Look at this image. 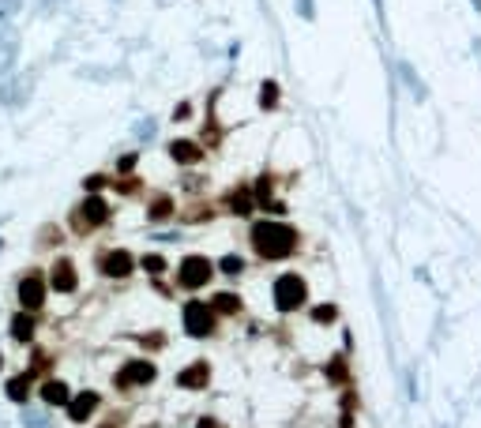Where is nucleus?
Masks as SVG:
<instances>
[{
    "instance_id": "1",
    "label": "nucleus",
    "mask_w": 481,
    "mask_h": 428,
    "mask_svg": "<svg viewBox=\"0 0 481 428\" xmlns=\"http://www.w3.org/2000/svg\"><path fill=\"white\" fill-rule=\"evenodd\" d=\"M248 240H252V248H256V256L260 260H286V256H293V248H297V230H293L290 222H278V218H263V222H256L252 225V233H248Z\"/></svg>"
},
{
    "instance_id": "2",
    "label": "nucleus",
    "mask_w": 481,
    "mask_h": 428,
    "mask_svg": "<svg viewBox=\"0 0 481 428\" xmlns=\"http://www.w3.org/2000/svg\"><path fill=\"white\" fill-rule=\"evenodd\" d=\"M110 218H113L110 199H102V196H83V199L72 207L68 225H72L75 237H90V233H98L102 225H110Z\"/></svg>"
},
{
    "instance_id": "3",
    "label": "nucleus",
    "mask_w": 481,
    "mask_h": 428,
    "mask_svg": "<svg viewBox=\"0 0 481 428\" xmlns=\"http://www.w3.org/2000/svg\"><path fill=\"white\" fill-rule=\"evenodd\" d=\"M49 301V282H46V271H38V267H31V271L19 274L16 282V304L23 312H42Z\"/></svg>"
},
{
    "instance_id": "4",
    "label": "nucleus",
    "mask_w": 481,
    "mask_h": 428,
    "mask_svg": "<svg viewBox=\"0 0 481 428\" xmlns=\"http://www.w3.org/2000/svg\"><path fill=\"white\" fill-rule=\"evenodd\" d=\"M181 289H189V293H196V289H207L211 282H215V263H211L207 256H199V252H192V256H184L181 263H177V278H173Z\"/></svg>"
},
{
    "instance_id": "5",
    "label": "nucleus",
    "mask_w": 481,
    "mask_h": 428,
    "mask_svg": "<svg viewBox=\"0 0 481 428\" xmlns=\"http://www.w3.org/2000/svg\"><path fill=\"white\" fill-rule=\"evenodd\" d=\"M271 297H275V309L278 312H297L305 309V301H309V282H305L301 274H278L275 286H271Z\"/></svg>"
},
{
    "instance_id": "6",
    "label": "nucleus",
    "mask_w": 481,
    "mask_h": 428,
    "mask_svg": "<svg viewBox=\"0 0 481 428\" xmlns=\"http://www.w3.org/2000/svg\"><path fill=\"white\" fill-rule=\"evenodd\" d=\"M181 327H184V334L189 338H211L215 334V327H218V316H215V309H211L207 301H184V309H181Z\"/></svg>"
},
{
    "instance_id": "7",
    "label": "nucleus",
    "mask_w": 481,
    "mask_h": 428,
    "mask_svg": "<svg viewBox=\"0 0 481 428\" xmlns=\"http://www.w3.org/2000/svg\"><path fill=\"white\" fill-rule=\"evenodd\" d=\"M154 380H158V368H154L151 357H136V360H128V365H120V368L113 372V387H117V391L147 387V383H154Z\"/></svg>"
},
{
    "instance_id": "8",
    "label": "nucleus",
    "mask_w": 481,
    "mask_h": 428,
    "mask_svg": "<svg viewBox=\"0 0 481 428\" xmlns=\"http://www.w3.org/2000/svg\"><path fill=\"white\" fill-rule=\"evenodd\" d=\"M95 267H98V274H102V278L125 282V278L136 274V256H132L128 248H105V252H98Z\"/></svg>"
},
{
    "instance_id": "9",
    "label": "nucleus",
    "mask_w": 481,
    "mask_h": 428,
    "mask_svg": "<svg viewBox=\"0 0 481 428\" xmlns=\"http://www.w3.org/2000/svg\"><path fill=\"white\" fill-rule=\"evenodd\" d=\"M46 282H49V293H57V297H72L79 289V267L72 256H57L53 267L46 271Z\"/></svg>"
},
{
    "instance_id": "10",
    "label": "nucleus",
    "mask_w": 481,
    "mask_h": 428,
    "mask_svg": "<svg viewBox=\"0 0 481 428\" xmlns=\"http://www.w3.org/2000/svg\"><path fill=\"white\" fill-rule=\"evenodd\" d=\"M8 338L16 342V346H34V338H38V312H23V309L11 312Z\"/></svg>"
},
{
    "instance_id": "11",
    "label": "nucleus",
    "mask_w": 481,
    "mask_h": 428,
    "mask_svg": "<svg viewBox=\"0 0 481 428\" xmlns=\"http://www.w3.org/2000/svg\"><path fill=\"white\" fill-rule=\"evenodd\" d=\"M34 395L42 398V406H49V410H64V406H68V398H72V387L64 383L60 376H42V383L34 387Z\"/></svg>"
},
{
    "instance_id": "12",
    "label": "nucleus",
    "mask_w": 481,
    "mask_h": 428,
    "mask_svg": "<svg viewBox=\"0 0 481 428\" xmlns=\"http://www.w3.org/2000/svg\"><path fill=\"white\" fill-rule=\"evenodd\" d=\"M98 406H102V395H98V391H79V395H72V398H68L64 413H68V421H72V424H87V421L98 413Z\"/></svg>"
},
{
    "instance_id": "13",
    "label": "nucleus",
    "mask_w": 481,
    "mask_h": 428,
    "mask_svg": "<svg viewBox=\"0 0 481 428\" xmlns=\"http://www.w3.org/2000/svg\"><path fill=\"white\" fill-rule=\"evenodd\" d=\"M207 383H211V365H207V360H192L189 368L177 372V387H181V391H204Z\"/></svg>"
},
{
    "instance_id": "14",
    "label": "nucleus",
    "mask_w": 481,
    "mask_h": 428,
    "mask_svg": "<svg viewBox=\"0 0 481 428\" xmlns=\"http://www.w3.org/2000/svg\"><path fill=\"white\" fill-rule=\"evenodd\" d=\"M4 395H8L16 406L31 402V398H34V376H31L26 368H23V372H16V376H8V383H4Z\"/></svg>"
},
{
    "instance_id": "15",
    "label": "nucleus",
    "mask_w": 481,
    "mask_h": 428,
    "mask_svg": "<svg viewBox=\"0 0 481 428\" xmlns=\"http://www.w3.org/2000/svg\"><path fill=\"white\" fill-rule=\"evenodd\" d=\"M169 158L177 166H199V162H204V146L192 143V139H173L169 143Z\"/></svg>"
},
{
    "instance_id": "16",
    "label": "nucleus",
    "mask_w": 481,
    "mask_h": 428,
    "mask_svg": "<svg viewBox=\"0 0 481 428\" xmlns=\"http://www.w3.org/2000/svg\"><path fill=\"white\" fill-rule=\"evenodd\" d=\"M207 304L215 309V316H240V309H245V301H240L233 289H222V293H215V297H211Z\"/></svg>"
},
{
    "instance_id": "17",
    "label": "nucleus",
    "mask_w": 481,
    "mask_h": 428,
    "mask_svg": "<svg viewBox=\"0 0 481 428\" xmlns=\"http://www.w3.org/2000/svg\"><path fill=\"white\" fill-rule=\"evenodd\" d=\"M226 207H230V214H237V218H248V214L256 210V199H252V188H233L230 196H226Z\"/></svg>"
},
{
    "instance_id": "18",
    "label": "nucleus",
    "mask_w": 481,
    "mask_h": 428,
    "mask_svg": "<svg viewBox=\"0 0 481 428\" xmlns=\"http://www.w3.org/2000/svg\"><path fill=\"white\" fill-rule=\"evenodd\" d=\"M173 214H177V203H173L169 196H154L151 203H147V218L151 222H169Z\"/></svg>"
},
{
    "instance_id": "19",
    "label": "nucleus",
    "mask_w": 481,
    "mask_h": 428,
    "mask_svg": "<svg viewBox=\"0 0 481 428\" xmlns=\"http://www.w3.org/2000/svg\"><path fill=\"white\" fill-rule=\"evenodd\" d=\"M271 196H275V177H271V173H263V177L252 184V199H256V207H267V203H271Z\"/></svg>"
},
{
    "instance_id": "20",
    "label": "nucleus",
    "mask_w": 481,
    "mask_h": 428,
    "mask_svg": "<svg viewBox=\"0 0 481 428\" xmlns=\"http://www.w3.org/2000/svg\"><path fill=\"white\" fill-rule=\"evenodd\" d=\"M136 267H143V271L151 274V278H162L169 263H166V256H158V252H147L143 260H136Z\"/></svg>"
},
{
    "instance_id": "21",
    "label": "nucleus",
    "mask_w": 481,
    "mask_h": 428,
    "mask_svg": "<svg viewBox=\"0 0 481 428\" xmlns=\"http://www.w3.org/2000/svg\"><path fill=\"white\" fill-rule=\"evenodd\" d=\"M324 376L331 383H346V380H350V372H346V357H331L324 365Z\"/></svg>"
},
{
    "instance_id": "22",
    "label": "nucleus",
    "mask_w": 481,
    "mask_h": 428,
    "mask_svg": "<svg viewBox=\"0 0 481 428\" xmlns=\"http://www.w3.org/2000/svg\"><path fill=\"white\" fill-rule=\"evenodd\" d=\"M215 271H222L226 278H237L240 271H245V260H240V256H233V252H230V256H222V260L215 263Z\"/></svg>"
},
{
    "instance_id": "23",
    "label": "nucleus",
    "mask_w": 481,
    "mask_h": 428,
    "mask_svg": "<svg viewBox=\"0 0 481 428\" xmlns=\"http://www.w3.org/2000/svg\"><path fill=\"white\" fill-rule=\"evenodd\" d=\"M49 365H53V357H49L46 350H34V360L26 365V372H31V376L38 380V376H46V372H49Z\"/></svg>"
},
{
    "instance_id": "24",
    "label": "nucleus",
    "mask_w": 481,
    "mask_h": 428,
    "mask_svg": "<svg viewBox=\"0 0 481 428\" xmlns=\"http://www.w3.org/2000/svg\"><path fill=\"white\" fill-rule=\"evenodd\" d=\"M105 184H113L105 173H90V177H83V192H87V196H102Z\"/></svg>"
},
{
    "instance_id": "25",
    "label": "nucleus",
    "mask_w": 481,
    "mask_h": 428,
    "mask_svg": "<svg viewBox=\"0 0 481 428\" xmlns=\"http://www.w3.org/2000/svg\"><path fill=\"white\" fill-rule=\"evenodd\" d=\"M260 105H263V109H275V105H278V83L267 79V83L260 87Z\"/></svg>"
},
{
    "instance_id": "26",
    "label": "nucleus",
    "mask_w": 481,
    "mask_h": 428,
    "mask_svg": "<svg viewBox=\"0 0 481 428\" xmlns=\"http://www.w3.org/2000/svg\"><path fill=\"white\" fill-rule=\"evenodd\" d=\"M312 319H316V323H335V319H339V309H335V304H316V309H312Z\"/></svg>"
},
{
    "instance_id": "27",
    "label": "nucleus",
    "mask_w": 481,
    "mask_h": 428,
    "mask_svg": "<svg viewBox=\"0 0 481 428\" xmlns=\"http://www.w3.org/2000/svg\"><path fill=\"white\" fill-rule=\"evenodd\" d=\"M136 342L143 346V350H147V346H151V350H162V346H166V334H162V331H151V334H139Z\"/></svg>"
},
{
    "instance_id": "28",
    "label": "nucleus",
    "mask_w": 481,
    "mask_h": 428,
    "mask_svg": "<svg viewBox=\"0 0 481 428\" xmlns=\"http://www.w3.org/2000/svg\"><path fill=\"white\" fill-rule=\"evenodd\" d=\"M53 240H57V245H60V230H57V225H46V230L42 233H38V245H53Z\"/></svg>"
},
{
    "instance_id": "29",
    "label": "nucleus",
    "mask_w": 481,
    "mask_h": 428,
    "mask_svg": "<svg viewBox=\"0 0 481 428\" xmlns=\"http://www.w3.org/2000/svg\"><path fill=\"white\" fill-rule=\"evenodd\" d=\"M132 169H136V154H125L117 162V177H125V173H132Z\"/></svg>"
},
{
    "instance_id": "30",
    "label": "nucleus",
    "mask_w": 481,
    "mask_h": 428,
    "mask_svg": "<svg viewBox=\"0 0 481 428\" xmlns=\"http://www.w3.org/2000/svg\"><path fill=\"white\" fill-rule=\"evenodd\" d=\"M196 428H222V424H218L215 417H199V424H196Z\"/></svg>"
},
{
    "instance_id": "31",
    "label": "nucleus",
    "mask_w": 481,
    "mask_h": 428,
    "mask_svg": "<svg viewBox=\"0 0 481 428\" xmlns=\"http://www.w3.org/2000/svg\"><path fill=\"white\" fill-rule=\"evenodd\" d=\"M98 428H117V421H105V424H98Z\"/></svg>"
},
{
    "instance_id": "32",
    "label": "nucleus",
    "mask_w": 481,
    "mask_h": 428,
    "mask_svg": "<svg viewBox=\"0 0 481 428\" xmlns=\"http://www.w3.org/2000/svg\"><path fill=\"white\" fill-rule=\"evenodd\" d=\"M0 372H4V353H0Z\"/></svg>"
}]
</instances>
